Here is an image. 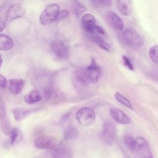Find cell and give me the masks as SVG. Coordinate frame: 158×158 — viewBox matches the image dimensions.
Here are the masks:
<instances>
[{"mask_svg": "<svg viewBox=\"0 0 158 158\" xmlns=\"http://www.w3.org/2000/svg\"><path fill=\"white\" fill-rule=\"evenodd\" d=\"M6 112L4 102L2 96L0 94V120L1 121L6 119Z\"/></svg>", "mask_w": 158, "mask_h": 158, "instance_id": "27", "label": "cell"}, {"mask_svg": "<svg viewBox=\"0 0 158 158\" xmlns=\"http://www.w3.org/2000/svg\"><path fill=\"white\" fill-rule=\"evenodd\" d=\"M122 59H123V62L124 65L130 70H133L134 67L133 65L131 62V60L129 59L128 57H127L126 56H122Z\"/></svg>", "mask_w": 158, "mask_h": 158, "instance_id": "30", "label": "cell"}, {"mask_svg": "<svg viewBox=\"0 0 158 158\" xmlns=\"http://www.w3.org/2000/svg\"><path fill=\"white\" fill-rule=\"evenodd\" d=\"M6 27V20L3 17H0V33L4 30Z\"/></svg>", "mask_w": 158, "mask_h": 158, "instance_id": "32", "label": "cell"}, {"mask_svg": "<svg viewBox=\"0 0 158 158\" xmlns=\"http://www.w3.org/2000/svg\"><path fill=\"white\" fill-rule=\"evenodd\" d=\"M40 108L35 109H24V108H14L11 110V112L17 121H21L27 117L31 114L35 113Z\"/></svg>", "mask_w": 158, "mask_h": 158, "instance_id": "15", "label": "cell"}, {"mask_svg": "<svg viewBox=\"0 0 158 158\" xmlns=\"http://www.w3.org/2000/svg\"><path fill=\"white\" fill-rule=\"evenodd\" d=\"M122 37L125 43L132 49H139L143 45V41L140 35L131 28H126L123 32Z\"/></svg>", "mask_w": 158, "mask_h": 158, "instance_id": "3", "label": "cell"}, {"mask_svg": "<svg viewBox=\"0 0 158 158\" xmlns=\"http://www.w3.org/2000/svg\"><path fill=\"white\" fill-rule=\"evenodd\" d=\"M25 14V10L23 7L19 3H15L11 5L7 9L6 14V20L10 22L23 17Z\"/></svg>", "mask_w": 158, "mask_h": 158, "instance_id": "8", "label": "cell"}, {"mask_svg": "<svg viewBox=\"0 0 158 158\" xmlns=\"http://www.w3.org/2000/svg\"><path fill=\"white\" fill-rule=\"evenodd\" d=\"M149 56L154 63L157 64V46H152L149 51Z\"/></svg>", "mask_w": 158, "mask_h": 158, "instance_id": "26", "label": "cell"}, {"mask_svg": "<svg viewBox=\"0 0 158 158\" xmlns=\"http://www.w3.org/2000/svg\"><path fill=\"white\" fill-rule=\"evenodd\" d=\"M7 81L6 78L2 75L0 74V87L2 88H5L7 86Z\"/></svg>", "mask_w": 158, "mask_h": 158, "instance_id": "31", "label": "cell"}, {"mask_svg": "<svg viewBox=\"0 0 158 158\" xmlns=\"http://www.w3.org/2000/svg\"><path fill=\"white\" fill-rule=\"evenodd\" d=\"M82 70L89 84L96 83L102 75L101 69L98 65L94 59H92L90 64L85 69H82Z\"/></svg>", "mask_w": 158, "mask_h": 158, "instance_id": "6", "label": "cell"}, {"mask_svg": "<svg viewBox=\"0 0 158 158\" xmlns=\"http://www.w3.org/2000/svg\"><path fill=\"white\" fill-rule=\"evenodd\" d=\"M81 24L84 30L91 35H105L104 29L96 24V18L91 14H85L83 15Z\"/></svg>", "mask_w": 158, "mask_h": 158, "instance_id": "2", "label": "cell"}, {"mask_svg": "<svg viewBox=\"0 0 158 158\" xmlns=\"http://www.w3.org/2000/svg\"><path fill=\"white\" fill-rule=\"evenodd\" d=\"M117 7L120 12L125 16H128L131 13V4L130 1H117Z\"/></svg>", "mask_w": 158, "mask_h": 158, "instance_id": "17", "label": "cell"}, {"mask_svg": "<svg viewBox=\"0 0 158 158\" xmlns=\"http://www.w3.org/2000/svg\"><path fill=\"white\" fill-rule=\"evenodd\" d=\"M51 150V158H72V152L71 149L62 144H56Z\"/></svg>", "mask_w": 158, "mask_h": 158, "instance_id": "9", "label": "cell"}, {"mask_svg": "<svg viewBox=\"0 0 158 158\" xmlns=\"http://www.w3.org/2000/svg\"><path fill=\"white\" fill-rule=\"evenodd\" d=\"M25 85V80L22 78H12L9 81V91L13 95L19 94Z\"/></svg>", "mask_w": 158, "mask_h": 158, "instance_id": "14", "label": "cell"}, {"mask_svg": "<svg viewBox=\"0 0 158 158\" xmlns=\"http://www.w3.org/2000/svg\"><path fill=\"white\" fill-rule=\"evenodd\" d=\"M110 114L111 117L120 124L128 125L131 123L130 118L124 112L118 109L111 108Z\"/></svg>", "mask_w": 158, "mask_h": 158, "instance_id": "13", "label": "cell"}, {"mask_svg": "<svg viewBox=\"0 0 158 158\" xmlns=\"http://www.w3.org/2000/svg\"><path fill=\"white\" fill-rule=\"evenodd\" d=\"M78 131L77 129L75 127L70 125L65 130L64 132V138L67 141L73 140L78 136Z\"/></svg>", "mask_w": 158, "mask_h": 158, "instance_id": "21", "label": "cell"}, {"mask_svg": "<svg viewBox=\"0 0 158 158\" xmlns=\"http://www.w3.org/2000/svg\"><path fill=\"white\" fill-rule=\"evenodd\" d=\"M115 99L119 102L120 103H121L122 104L124 105L125 106H126L127 107H128V109H130L131 110H133V106L132 104L131 103V102L128 100V99H127L125 96H124L123 95H122L121 93H116L115 94L114 96Z\"/></svg>", "mask_w": 158, "mask_h": 158, "instance_id": "22", "label": "cell"}, {"mask_svg": "<svg viewBox=\"0 0 158 158\" xmlns=\"http://www.w3.org/2000/svg\"><path fill=\"white\" fill-rule=\"evenodd\" d=\"M4 7H5V5H1L0 6V12L2 10V9L4 8Z\"/></svg>", "mask_w": 158, "mask_h": 158, "instance_id": "33", "label": "cell"}, {"mask_svg": "<svg viewBox=\"0 0 158 158\" xmlns=\"http://www.w3.org/2000/svg\"><path fill=\"white\" fill-rule=\"evenodd\" d=\"M102 139L107 145H112L116 138V128L115 124L110 120H107L102 124Z\"/></svg>", "mask_w": 158, "mask_h": 158, "instance_id": "7", "label": "cell"}, {"mask_svg": "<svg viewBox=\"0 0 158 158\" xmlns=\"http://www.w3.org/2000/svg\"><path fill=\"white\" fill-rule=\"evenodd\" d=\"M51 49L53 52L61 59H65L69 56V49L62 41L54 40L52 41Z\"/></svg>", "mask_w": 158, "mask_h": 158, "instance_id": "11", "label": "cell"}, {"mask_svg": "<svg viewBox=\"0 0 158 158\" xmlns=\"http://www.w3.org/2000/svg\"><path fill=\"white\" fill-rule=\"evenodd\" d=\"M73 6L75 13L77 16H80V15L86 10V7L80 1H73Z\"/></svg>", "mask_w": 158, "mask_h": 158, "instance_id": "23", "label": "cell"}, {"mask_svg": "<svg viewBox=\"0 0 158 158\" xmlns=\"http://www.w3.org/2000/svg\"><path fill=\"white\" fill-rule=\"evenodd\" d=\"M106 19L109 25L115 31H120L123 29V22L121 18L113 11H108Z\"/></svg>", "mask_w": 158, "mask_h": 158, "instance_id": "12", "label": "cell"}, {"mask_svg": "<svg viewBox=\"0 0 158 158\" xmlns=\"http://www.w3.org/2000/svg\"><path fill=\"white\" fill-rule=\"evenodd\" d=\"M70 15V12L67 9H62V10H60L57 20H64L65 19H67V17H69Z\"/></svg>", "mask_w": 158, "mask_h": 158, "instance_id": "29", "label": "cell"}, {"mask_svg": "<svg viewBox=\"0 0 158 158\" xmlns=\"http://www.w3.org/2000/svg\"><path fill=\"white\" fill-rule=\"evenodd\" d=\"M135 158H153L148 142L143 137L135 139V143L131 151Z\"/></svg>", "mask_w": 158, "mask_h": 158, "instance_id": "1", "label": "cell"}, {"mask_svg": "<svg viewBox=\"0 0 158 158\" xmlns=\"http://www.w3.org/2000/svg\"><path fill=\"white\" fill-rule=\"evenodd\" d=\"M76 119L81 125L88 127L95 122L96 115L91 108L84 107L77 112Z\"/></svg>", "mask_w": 158, "mask_h": 158, "instance_id": "5", "label": "cell"}, {"mask_svg": "<svg viewBox=\"0 0 158 158\" xmlns=\"http://www.w3.org/2000/svg\"><path fill=\"white\" fill-rule=\"evenodd\" d=\"M123 143L127 149L131 151L135 143V138L131 135H127L123 138Z\"/></svg>", "mask_w": 158, "mask_h": 158, "instance_id": "24", "label": "cell"}, {"mask_svg": "<svg viewBox=\"0 0 158 158\" xmlns=\"http://www.w3.org/2000/svg\"><path fill=\"white\" fill-rule=\"evenodd\" d=\"M14 46V41L12 39L4 34L0 35V50L9 51Z\"/></svg>", "mask_w": 158, "mask_h": 158, "instance_id": "16", "label": "cell"}, {"mask_svg": "<svg viewBox=\"0 0 158 158\" xmlns=\"http://www.w3.org/2000/svg\"><path fill=\"white\" fill-rule=\"evenodd\" d=\"M42 99V96L40 91L36 89L31 91L24 96L25 101L28 104H34L40 102Z\"/></svg>", "mask_w": 158, "mask_h": 158, "instance_id": "19", "label": "cell"}, {"mask_svg": "<svg viewBox=\"0 0 158 158\" xmlns=\"http://www.w3.org/2000/svg\"><path fill=\"white\" fill-rule=\"evenodd\" d=\"M1 129L2 131L4 133V135L7 136L9 135L11 128H10V126L6 119L1 120Z\"/></svg>", "mask_w": 158, "mask_h": 158, "instance_id": "28", "label": "cell"}, {"mask_svg": "<svg viewBox=\"0 0 158 158\" xmlns=\"http://www.w3.org/2000/svg\"><path fill=\"white\" fill-rule=\"evenodd\" d=\"M60 12V6L57 4L48 5L41 13L40 22L43 25H48L57 20Z\"/></svg>", "mask_w": 158, "mask_h": 158, "instance_id": "4", "label": "cell"}, {"mask_svg": "<svg viewBox=\"0 0 158 158\" xmlns=\"http://www.w3.org/2000/svg\"><path fill=\"white\" fill-rule=\"evenodd\" d=\"M91 39L101 49H102L104 51H106L107 52H109L111 49L110 44L105 41L99 35L94 34L91 35Z\"/></svg>", "mask_w": 158, "mask_h": 158, "instance_id": "20", "label": "cell"}, {"mask_svg": "<svg viewBox=\"0 0 158 158\" xmlns=\"http://www.w3.org/2000/svg\"><path fill=\"white\" fill-rule=\"evenodd\" d=\"M91 3L95 7H103L110 6L112 5V2L110 0H94L91 1Z\"/></svg>", "mask_w": 158, "mask_h": 158, "instance_id": "25", "label": "cell"}, {"mask_svg": "<svg viewBox=\"0 0 158 158\" xmlns=\"http://www.w3.org/2000/svg\"><path fill=\"white\" fill-rule=\"evenodd\" d=\"M2 64V57H1V55L0 54V67H1V65Z\"/></svg>", "mask_w": 158, "mask_h": 158, "instance_id": "34", "label": "cell"}, {"mask_svg": "<svg viewBox=\"0 0 158 158\" xmlns=\"http://www.w3.org/2000/svg\"><path fill=\"white\" fill-rule=\"evenodd\" d=\"M10 145H14L15 144L20 143L23 139V134L21 130L17 128L13 127L11 128L10 131Z\"/></svg>", "mask_w": 158, "mask_h": 158, "instance_id": "18", "label": "cell"}, {"mask_svg": "<svg viewBox=\"0 0 158 158\" xmlns=\"http://www.w3.org/2000/svg\"><path fill=\"white\" fill-rule=\"evenodd\" d=\"M56 139L49 136H42L34 141V146L38 149H51L56 144Z\"/></svg>", "mask_w": 158, "mask_h": 158, "instance_id": "10", "label": "cell"}]
</instances>
